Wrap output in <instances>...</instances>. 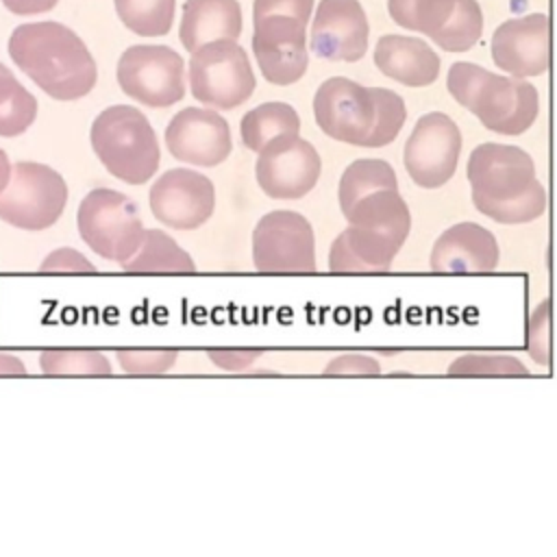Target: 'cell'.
I'll list each match as a JSON object with an SVG mask.
<instances>
[{
    "instance_id": "obj_1",
    "label": "cell",
    "mask_w": 557,
    "mask_h": 557,
    "mask_svg": "<svg viewBox=\"0 0 557 557\" xmlns=\"http://www.w3.org/2000/svg\"><path fill=\"white\" fill-rule=\"evenodd\" d=\"M7 50L11 61L54 100H78L96 87L98 67L91 52L61 22L44 20L15 26Z\"/></svg>"
},
{
    "instance_id": "obj_2",
    "label": "cell",
    "mask_w": 557,
    "mask_h": 557,
    "mask_svg": "<svg viewBox=\"0 0 557 557\" xmlns=\"http://www.w3.org/2000/svg\"><path fill=\"white\" fill-rule=\"evenodd\" d=\"M466 174L472 205L498 224H527L546 211V189L537 181L533 159L520 146L496 141L476 146Z\"/></svg>"
},
{
    "instance_id": "obj_3",
    "label": "cell",
    "mask_w": 557,
    "mask_h": 557,
    "mask_svg": "<svg viewBox=\"0 0 557 557\" xmlns=\"http://www.w3.org/2000/svg\"><path fill=\"white\" fill-rule=\"evenodd\" d=\"M313 117L320 131L335 141L383 148L405 126L407 107L392 89L366 87L346 76H331L315 89Z\"/></svg>"
},
{
    "instance_id": "obj_4",
    "label": "cell",
    "mask_w": 557,
    "mask_h": 557,
    "mask_svg": "<svg viewBox=\"0 0 557 557\" xmlns=\"http://www.w3.org/2000/svg\"><path fill=\"white\" fill-rule=\"evenodd\" d=\"M446 89L463 109L474 113L487 131L498 135H522L533 126L540 113L535 85L511 74H494L470 61L450 65Z\"/></svg>"
},
{
    "instance_id": "obj_5",
    "label": "cell",
    "mask_w": 557,
    "mask_h": 557,
    "mask_svg": "<svg viewBox=\"0 0 557 557\" xmlns=\"http://www.w3.org/2000/svg\"><path fill=\"white\" fill-rule=\"evenodd\" d=\"M313 0H255L252 54L272 85H294L309 65L307 24Z\"/></svg>"
},
{
    "instance_id": "obj_6",
    "label": "cell",
    "mask_w": 557,
    "mask_h": 557,
    "mask_svg": "<svg viewBox=\"0 0 557 557\" xmlns=\"http://www.w3.org/2000/svg\"><path fill=\"white\" fill-rule=\"evenodd\" d=\"M91 150L109 174L128 185H144L154 176L161 148L148 117L131 104L102 109L89 128Z\"/></svg>"
},
{
    "instance_id": "obj_7",
    "label": "cell",
    "mask_w": 557,
    "mask_h": 557,
    "mask_svg": "<svg viewBox=\"0 0 557 557\" xmlns=\"http://www.w3.org/2000/svg\"><path fill=\"white\" fill-rule=\"evenodd\" d=\"M337 200L342 215L352 226L409 235V207L398 191L394 168L383 159L352 161L339 178Z\"/></svg>"
},
{
    "instance_id": "obj_8",
    "label": "cell",
    "mask_w": 557,
    "mask_h": 557,
    "mask_svg": "<svg viewBox=\"0 0 557 557\" xmlns=\"http://www.w3.org/2000/svg\"><path fill=\"white\" fill-rule=\"evenodd\" d=\"M187 78L191 96L218 111L244 104L257 87L248 52L237 39H215L196 48L189 59Z\"/></svg>"
},
{
    "instance_id": "obj_9",
    "label": "cell",
    "mask_w": 557,
    "mask_h": 557,
    "mask_svg": "<svg viewBox=\"0 0 557 557\" xmlns=\"http://www.w3.org/2000/svg\"><path fill=\"white\" fill-rule=\"evenodd\" d=\"M76 226L83 242L96 255L117 263L135 255L146 231L137 205L111 187L87 191L76 211Z\"/></svg>"
},
{
    "instance_id": "obj_10",
    "label": "cell",
    "mask_w": 557,
    "mask_h": 557,
    "mask_svg": "<svg viewBox=\"0 0 557 557\" xmlns=\"http://www.w3.org/2000/svg\"><path fill=\"white\" fill-rule=\"evenodd\" d=\"M67 185L50 165L17 161L9 185L0 191V220L22 231L50 228L63 213Z\"/></svg>"
},
{
    "instance_id": "obj_11",
    "label": "cell",
    "mask_w": 557,
    "mask_h": 557,
    "mask_svg": "<svg viewBox=\"0 0 557 557\" xmlns=\"http://www.w3.org/2000/svg\"><path fill=\"white\" fill-rule=\"evenodd\" d=\"M117 85L135 102L165 109L185 96L183 57L163 44L128 46L117 59Z\"/></svg>"
},
{
    "instance_id": "obj_12",
    "label": "cell",
    "mask_w": 557,
    "mask_h": 557,
    "mask_svg": "<svg viewBox=\"0 0 557 557\" xmlns=\"http://www.w3.org/2000/svg\"><path fill=\"white\" fill-rule=\"evenodd\" d=\"M389 17L426 35L446 52L470 50L483 33V11L476 0H387Z\"/></svg>"
},
{
    "instance_id": "obj_13",
    "label": "cell",
    "mask_w": 557,
    "mask_h": 557,
    "mask_svg": "<svg viewBox=\"0 0 557 557\" xmlns=\"http://www.w3.org/2000/svg\"><path fill=\"white\" fill-rule=\"evenodd\" d=\"M461 154V131L442 111L424 113L411 128L403 163L409 178L424 189H437L446 185L459 163Z\"/></svg>"
},
{
    "instance_id": "obj_14",
    "label": "cell",
    "mask_w": 557,
    "mask_h": 557,
    "mask_svg": "<svg viewBox=\"0 0 557 557\" xmlns=\"http://www.w3.org/2000/svg\"><path fill=\"white\" fill-rule=\"evenodd\" d=\"M252 263L259 272H313L315 237L309 220L287 209L265 213L252 231Z\"/></svg>"
},
{
    "instance_id": "obj_15",
    "label": "cell",
    "mask_w": 557,
    "mask_h": 557,
    "mask_svg": "<svg viewBox=\"0 0 557 557\" xmlns=\"http://www.w3.org/2000/svg\"><path fill=\"white\" fill-rule=\"evenodd\" d=\"M322 172V159L313 144L298 135L270 141L257 157L255 176L265 196L296 200L307 196Z\"/></svg>"
},
{
    "instance_id": "obj_16",
    "label": "cell",
    "mask_w": 557,
    "mask_h": 557,
    "mask_svg": "<svg viewBox=\"0 0 557 557\" xmlns=\"http://www.w3.org/2000/svg\"><path fill=\"white\" fill-rule=\"evenodd\" d=\"M148 202L163 226L196 231L213 215L215 187L196 170L172 168L152 183Z\"/></svg>"
},
{
    "instance_id": "obj_17",
    "label": "cell",
    "mask_w": 557,
    "mask_h": 557,
    "mask_svg": "<svg viewBox=\"0 0 557 557\" xmlns=\"http://www.w3.org/2000/svg\"><path fill=\"white\" fill-rule=\"evenodd\" d=\"M165 146L176 161L213 168L233 150L228 122L215 109L187 107L165 126Z\"/></svg>"
},
{
    "instance_id": "obj_18",
    "label": "cell",
    "mask_w": 557,
    "mask_h": 557,
    "mask_svg": "<svg viewBox=\"0 0 557 557\" xmlns=\"http://www.w3.org/2000/svg\"><path fill=\"white\" fill-rule=\"evenodd\" d=\"M492 61L518 78L544 74L550 67V17L529 13L503 22L492 35Z\"/></svg>"
},
{
    "instance_id": "obj_19",
    "label": "cell",
    "mask_w": 557,
    "mask_h": 557,
    "mask_svg": "<svg viewBox=\"0 0 557 557\" xmlns=\"http://www.w3.org/2000/svg\"><path fill=\"white\" fill-rule=\"evenodd\" d=\"M368 17L359 0H320L311 22V52L326 61H359L368 50Z\"/></svg>"
},
{
    "instance_id": "obj_20",
    "label": "cell",
    "mask_w": 557,
    "mask_h": 557,
    "mask_svg": "<svg viewBox=\"0 0 557 557\" xmlns=\"http://www.w3.org/2000/svg\"><path fill=\"white\" fill-rule=\"evenodd\" d=\"M500 250L492 231L474 222L448 226L431 248V270L442 274L492 272Z\"/></svg>"
},
{
    "instance_id": "obj_21",
    "label": "cell",
    "mask_w": 557,
    "mask_h": 557,
    "mask_svg": "<svg viewBox=\"0 0 557 557\" xmlns=\"http://www.w3.org/2000/svg\"><path fill=\"white\" fill-rule=\"evenodd\" d=\"M405 235L368 228V226H348L342 231L329 250V270L331 272H385L389 270L394 257L405 244Z\"/></svg>"
},
{
    "instance_id": "obj_22",
    "label": "cell",
    "mask_w": 557,
    "mask_h": 557,
    "mask_svg": "<svg viewBox=\"0 0 557 557\" xmlns=\"http://www.w3.org/2000/svg\"><path fill=\"white\" fill-rule=\"evenodd\" d=\"M374 65L387 78L407 87H426L440 76V57L435 50L407 35H383L374 46Z\"/></svg>"
},
{
    "instance_id": "obj_23",
    "label": "cell",
    "mask_w": 557,
    "mask_h": 557,
    "mask_svg": "<svg viewBox=\"0 0 557 557\" xmlns=\"http://www.w3.org/2000/svg\"><path fill=\"white\" fill-rule=\"evenodd\" d=\"M242 7L237 0H185L178 39L187 52L207 41L239 39Z\"/></svg>"
},
{
    "instance_id": "obj_24",
    "label": "cell",
    "mask_w": 557,
    "mask_h": 557,
    "mask_svg": "<svg viewBox=\"0 0 557 557\" xmlns=\"http://www.w3.org/2000/svg\"><path fill=\"white\" fill-rule=\"evenodd\" d=\"M298 133H300V117L296 109L281 100L263 102L250 109L239 122L242 144L252 152H261L270 141L283 135H298Z\"/></svg>"
},
{
    "instance_id": "obj_25",
    "label": "cell",
    "mask_w": 557,
    "mask_h": 557,
    "mask_svg": "<svg viewBox=\"0 0 557 557\" xmlns=\"http://www.w3.org/2000/svg\"><path fill=\"white\" fill-rule=\"evenodd\" d=\"M124 272H148V274H165V272H194L196 263L185 252L174 237H170L161 228L144 231V239L135 255L120 263Z\"/></svg>"
},
{
    "instance_id": "obj_26",
    "label": "cell",
    "mask_w": 557,
    "mask_h": 557,
    "mask_svg": "<svg viewBox=\"0 0 557 557\" xmlns=\"http://www.w3.org/2000/svg\"><path fill=\"white\" fill-rule=\"evenodd\" d=\"M37 117L35 96L0 63V137H17Z\"/></svg>"
},
{
    "instance_id": "obj_27",
    "label": "cell",
    "mask_w": 557,
    "mask_h": 557,
    "mask_svg": "<svg viewBox=\"0 0 557 557\" xmlns=\"http://www.w3.org/2000/svg\"><path fill=\"white\" fill-rule=\"evenodd\" d=\"M120 22L141 37L168 35L176 0H113Z\"/></svg>"
},
{
    "instance_id": "obj_28",
    "label": "cell",
    "mask_w": 557,
    "mask_h": 557,
    "mask_svg": "<svg viewBox=\"0 0 557 557\" xmlns=\"http://www.w3.org/2000/svg\"><path fill=\"white\" fill-rule=\"evenodd\" d=\"M39 368L46 374H111V361L87 348H52L39 355Z\"/></svg>"
},
{
    "instance_id": "obj_29",
    "label": "cell",
    "mask_w": 557,
    "mask_h": 557,
    "mask_svg": "<svg viewBox=\"0 0 557 557\" xmlns=\"http://www.w3.org/2000/svg\"><path fill=\"white\" fill-rule=\"evenodd\" d=\"M448 372L457 376H520L529 374V368L509 355H461L448 366Z\"/></svg>"
},
{
    "instance_id": "obj_30",
    "label": "cell",
    "mask_w": 557,
    "mask_h": 557,
    "mask_svg": "<svg viewBox=\"0 0 557 557\" xmlns=\"http://www.w3.org/2000/svg\"><path fill=\"white\" fill-rule=\"evenodd\" d=\"M120 366L128 374L168 372L176 361V350L165 348H126L115 352Z\"/></svg>"
},
{
    "instance_id": "obj_31",
    "label": "cell",
    "mask_w": 557,
    "mask_h": 557,
    "mask_svg": "<svg viewBox=\"0 0 557 557\" xmlns=\"http://www.w3.org/2000/svg\"><path fill=\"white\" fill-rule=\"evenodd\" d=\"M553 320H550V300H544L537 305V309L531 315L529 331H527V350L540 366H550V333Z\"/></svg>"
},
{
    "instance_id": "obj_32",
    "label": "cell",
    "mask_w": 557,
    "mask_h": 557,
    "mask_svg": "<svg viewBox=\"0 0 557 557\" xmlns=\"http://www.w3.org/2000/svg\"><path fill=\"white\" fill-rule=\"evenodd\" d=\"M41 272H72V274H94L98 268L74 248H57L39 263Z\"/></svg>"
},
{
    "instance_id": "obj_33",
    "label": "cell",
    "mask_w": 557,
    "mask_h": 557,
    "mask_svg": "<svg viewBox=\"0 0 557 557\" xmlns=\"http://www.w3.org/2000/svg\"><path fill=\"white\" fill-rule=\"evenodd\" d=\"M381 366L376 359L366 355H342L329 361L324 374H379Z\"/></svg>"
},
{
    "instance_id": "obj_34",
    "label": "cell",
    "mask_w": 557,
    "mask_h": 557,
    "mask_svg": "<svg viewBox=\"0 0 557 557\" xmlns=\"http://www.w3.org/2000/svg\"><path fill=\"white\" fill-rule=\"evenodd\" d=\"M261 355V350H250V348H220V350H209L207 357L224 368V370H244L255 363V359Z\"/></svg>"
},
{
    "instance_id": "obj_35",
    "label": "cell",
    "mask_w": 557,
    "mask_h": 557,
    "mask_svg": "<svg viewBox=\"0 0 557 557\" xmlns=\"http://www.w3.org/2000/svg\"><path fill=\"white\" fill-rule=\"evenodd\" d=\"M59 0H2V4L15 15H37L52 11Z\"/></svg>"
},
{
    "instance_id": "obj_36",
    "label": "cell",
    "mask_w": 557,
    "mask_h": 557,
    "mask_svg": "<svg viewBox=\"0 0 557 557\" xmlns=\"http://www.w3.org/2000/svg\"><path fill=\"white\" fill-rule=\"evenodd\" d=\"M26 368L17 357L11 355H0V374H24Z\"/></svg>"
},
{
    "instance_id": "obj_37",
    "label": "cell",
    "mask_w": 557,
    "mask_h": 557,
    "mask_svg": "<svg viewBox=\"0 0 557 557\" xmlns=\"http://www.w3.org/2000/svg\"><path fill=\"white\" fill-rule=\"evenodd\" d=\"M11 174H13V165L9 163V157L7 152L0 148V191L9 185L11 181Z\"/></svg>"
}]
</instances>
